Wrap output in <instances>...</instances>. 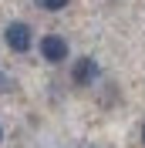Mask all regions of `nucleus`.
<instances>
[{"mask_svg": "<svg viewBox=\"0 0 145 148\" xmlns=\"http://www.w3.org/2000/svg\"><path fill=\"white\" fill-rule=\"evenodd\" d=\"M3 40H7L10 51L24 54V51L30 47V27H27V24H20V20H14V24H7V30H3Z\"/></svg>", "mask_w": 145, "mask_h": 148, "instance_id": "1", "label": "nucleus"}, {"mask_svg": "<svg viewBox=\"0 0 145 148\" xmlns=\"http://www.w3.org/2000/svg\"><path fill=\"white\" fill-rule=\"evenodd\" d=\"M98 61L95 57H81V61H74V84H91L98 77Z\"/></svg>", "mask_w": 145, "mask_h": 148, "instance_id": "3", "label": "nucleus"}, {"mask_svg": "<svg viewBox=\"0 0 145 148\" xmlns=\"http://www.w3.org/2000/svg\"><path fill=\"white\" fill-rule=\"evenodd\" d=\"M41 10H51V14H57V10H64L68 7V0H34Z\"/></svg>", "mask_w": 145, "mask_h": 148, "instance_id": "4", "label": "nucleus"}, {"mask_svg": "<svg viewBox=\"0 0 145 148\" xmlns=\"http://www.w3.org/2000/svg\"><path fill=\"white\" fill-rule=\"evenodd\" d=\"M3 84H7V77H3V71H0V88H3Z\"/></svg>", "mask_w": 145, "mask_h": 148, "instance_id": "5", "label": "nucleus"}, {"mask_svg": "<svg viewBox=\"0 0 145 148\" xmlns=\"http://www.w3.org/2000/svg\"><path fill=\"white\" fill-rule=\"evenodd\" d=\"M142 141H145V128H142Z\"/></svg>", "mask_w": 145, "mask_h": 148, "instance_id": "7", "label": "nucleus"}, {"mask_svg": "<svg viewBox=\"0 0 145 148\" xmlns=\"http://www.w3.org/2000/svg\"><path fill=\"white\" fill-rule=\"evenodd\" d=\"M0 141H3V128H0Z\"/></svg>", "mask_w": 145, "mask_h": 148, "instance_id": "6", "label": "nucleus"}, {"mask_svg": "<svg viewBox=\"0 0 145 148\" xmlns=\"http://www.w3.org/2000/svg\"><path fill=\"white\" fill-rule=\"evenodd\" d=\"M41 57L51 61V64H61L64 57H68V40L57 37V34H47L44 40H41Z\"/></svg>", "mask_w": 145, "mask_h": 148, "instance_id": "2", "label": "nucleus"}]
</instances>
